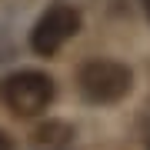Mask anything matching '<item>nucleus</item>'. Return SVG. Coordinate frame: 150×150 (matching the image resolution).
I'll use <instances>...</instances> for the list:
<instances>
[{
	"mask_svg": "<svg viewBox=\"0 0 150 150\" xmlns=\"http://www.w3.org/2000/svg\"><path fill=\"white\" fill-rule=\"evenodd\" d=\"M77 87L87 103H117L134 90V74L120 60H87L77 74Z\"/></svg>",
	"mask_w": 150,
	"mask_h": 150,
	"instance_id": "1",
	"label": "nucleus"
},
{
	"mask_svg": "<svg viewBox=\"0 0 150 150\" xmlns=\"http://www.w3.org/2000/svg\"><path fill=\"white\" fill-rule=\"evenodd\" d=\"M0 150H7V137L4 134H0Z\"/></svg>",
	"mask_w": 150,
	"mask_h": 150,
	"instance_id": "4",
	"label": "nucleus"
},
{
	"mask_svg": "<svg viewBox=\"0 0 150 150\" xmlns=\"http://www.w3.org/2000/svg\"><path fill=\"white\" fill-rule=\"evenodd\" d=\"M0 100L17 117H37L54 100V80L40 70H17L0 80Z\"/></svg>",
	"mask_w": 150,
	"mask_h": 150,
	"instance_id": "2",
	"label": "nucleus"
},
{
	"mask_svg": "<svg viewBox=\"0 0 150 150\" xmlns=\"http://www.w3.org/2000/svg\"><path fill=\"white\" fill-rule=\"evenodd\" d=\"M140 4H144V10H147V17H150V0H140Z\"/></svg>",
	"mask_w": 150,
	"mask_h": 150,
	"instance_id": "5",
	"label": "nucleus"
},
{
	"mask_svg": "<svg viewBox=\"0 0 150 150\" xmlns=\"http://www.w3.org/2000/svg\"><path fill=\"white\" fill-rule=\"evenodd\" d=\"M77 30H80V13H77L74 7H67V4H57V7H50V10L33 23L30 47L37 50L40 57H54Z\"/></svg>",
	"mask_w": 150,
	"mask_h": 150,
	"instance_id": "3",
	"label": "nucleus"
}]
</instances>
